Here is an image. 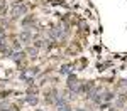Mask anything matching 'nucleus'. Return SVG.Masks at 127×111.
Here are the masks:
<instances>
[{
    "mask_svg": "<svg viewBox=\"0 0 127 111\" xmlns=\"http://www.w3.org/2000/svg\"><path fill=\"white\" fill-rule=\"evenodd\" d=\"M68 89L73 91V94L80 93V82H78V79H76L75 76H69L68 78Z\"/></svg>",
    "mask_w": 127,
    "mask_h": 111,
    "instance_id": "obj_1",
    "label": "nucleus"
},
{
    "mask_svg": "<svg viewBox=\"0 0 127 111\" xmlns=\"http://www.w3.org/2000/svg\"><path fill=\"white\" fill-rule=\"evenodd\" d=\"M27 12V9L24 7V5H20V7H15L14 9V15H22V14H26Z\"/></svg>",
    "mask_w": 127,
    "mask_h": 111,
    "instance_id": "obj_2",
    "label": "nucleus"
},
{
    "mask_svg": "<svg viewBox=\"0 0 127 111\" xmlns=\"http://www.w3.org/2000/svg\"><path fill=\"white\" fill-rule=\"evenodd\" d=\"M10 57H12V59L14 61H20L22 59V57H24V52H10Z\"/></svg>",
    "mask_w": 127,
    "mask_h": 111,
    "instance_id": "obj_3",
    "label": "nucleus"
},
{
    "mask_svg": "<svg viewBox=\"0 0 127 111\" xmlns=\"http://www.w3.org/2000/svg\"><path fill=\"white\" fill-rule=\"evenodd\" d=\"M58 108V111H71V108H69L68 103H64V104H59V106H56Z\"/></svg>",
    "mask_w": 127,
    "mask_h": 111,
    "instance_id": "obj_4",
    "label": "nucleus"
},
{
    "mask_svg": "<svg viewBox=\"0 0 127 111\" xmlns=\"http://www.w3.org/2000/svg\"><path fill=\"white\" fill-rule=\"evenodd\" d=\"M29 39H31V34H29V32H27V30L20 34V40H24V42H27V40H29Z\"/></svg>",
    "mask_w": 127,
    "mask_h": 111,
    "instance_id": "obj_5",
    "label": "nucleus"
},
{
    "mask_svg": "<svg viewBox=\"0 0 127 111\" xmlns=\"http://www.w3.org/2000/svg\"><path fill=\"white\" fill-rule=\"evenodd\" d=\"M27 54H31V56L34 57V56L37 54V49H36V47H29V49H27Z\"/></svg>",
    "mask_w": 127,
    "mask_h": 111,
    "instance_id": "obj_6",
    "label": "nucleus"
},
{
    "mask_svg": "<svg viewBox=\"0 0 127 111\" xmlns=\"http://www.w3.org/2000/svg\"><path fill=\"white\" fill-rule=\"evenodd\" d=\"M27 103H31V104H36V103H37V98H36V96H32V98H27Z\"/></svg>",
    "mask_w": 127,
    "mask_h": 111,
    "instance_id": "obj_7",
    "label": "nucleus"
},
{
    "mask_svg": "<svg viewBox=\"0 0 127 111\" xmlns=\"http://www.w3.org/2000/svg\"><path fill=\"white\" fill-rule=\"evenodd\" d=\"M68 72H69V67H68V66H64V67L61 69V74H68Z\"/></svg>",
    "mask_w": 127,
    "mask_h": 111,
    "instance_id": "obj_8",
    "label": "nucleus"
}]
</instances>
